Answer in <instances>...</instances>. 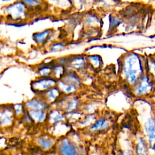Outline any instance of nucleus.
Returning <instances> with one entry per match:
<instances>
[{
	"instance_id": "a211bd4d",
	"label": "nucleus",
	"mask_w": 155,
	"mask_h": 155,
	"mask_svg": "<svg viewBox=\"0 0 155 155\" xmlns=\"http://www.w3.org/2000/svg\"><path fill=\"white\" fill-rule=\"evenodd\" d=\"M50 71V68H48L47 67H44V68H42L40 70V73L43 76H45V75H47L49 74Z\"/></svg>"
},
{
	"instance_id": "20e7f679",
	"label": "nucleus",
	"mask_w": 155,
	"mask_h": 155,
	"mask_svg": "<svg viewBox=\"0 0 155 155\" xmlns=\"http://www.w3.org/2000/svg\"><path fill=\"white\" fill-rule=\"evenodd\" d=\"M58 151L60 155H79L73 143L67 139H64L60 143Z\"/></svg>"
},
{
	"instance_id": "ddd939ff",
	"label": "nucleus",
	"mask_w": 155,
	"mask_h": 155,
	"mask_svg": "<svg viewBox=\"0 0 155 155\" xmlns=\"http://www.w3.org/2000/svg\"><path fill=\"white\" fill-rule=\"evenodd\" d=\"M50 30H47V31H45L44 32H42L41 33L35 34L34 35V38L38 42L41 43L46 39L47 36L50 35Z\"/></svg>"
},
{
	"instance_id": "39448f33",
	"label": "nucleus",
	"mask_w": 155,
	"mask_h": 155,
	"mask_svg": "<svg viewBox=\"0 0 155 155\" xmlns=\"http://www.w3.org/2000/svg\"><path fill=\"white\" fill-rule=\"evenodd\" d=\"M145 132L147 133L148 139L150 143V148L154 150V143L155 138V128H154V122L152 119H150L145 124Z\"/></svg>"
},
{
	"instance_id": "6e6552de",
	"label": "nucleus",
	"mask_w": 155,
	"mask_h": 155,
	"mask_svg": "<svg viewBox=\"0 0 155 155\" xmlns=\"http://www.w3.org/2000/svg\"><path fill=\"white\" fill-rule=\"evenodd\" d=\"M38 143L43 150H48L53 146V142L50 138L42 136L38 138Z\"/></svg>"
},
{
	"instance_id": "f8f14e48",
	"label": "nucleus",
	"mask_w": 155,
	"mask_h": 155,
	"mask_svg": "<svg viewBox=\"0 0 155 155\" xmlns=\"http://www.w3.org/2000/svg\"><path fill=\"white\" fill-rule=\"evenodd\" d=\"M107 125H108V124L105 120L100 119L91 127V129L94 131H99V130L105 129V128H107Z\"/></svg>"
},
{
	"instance_id": "7ed1b4c3",
	"label": "nucleus",
	"mask_w": 155,
	"mask_h": 155,
	"mask_svg": "<svg viewBox=\"0 0 155 155\" xmlns=\"http://www.w3.org/2000/svg\"><path fill=\"white\" fill-rule=\"evenodd\" d=\"M14 111L12 107L2 105L0 107V126L8 127L12 124Z\"/></svg>"
},
{
	"instance_id": "2eb2a0df",
	"label": "nucleus",
	"mask_w": 155,
	"mask_h": 155,
	"mask_svg": "<svg viewBox=\"0 0 155 155\" xmlns=\"http://www.w3.org/2000/svg\"><path fill=\"white\" fill-rule=\"evenodd\" d=\"M58 90L56 88H51L47 92L48 96L50 99L51 100H54L56 96L58 95Z\"/></svg>"
},
{
	"instance_id": "dca6fc26",
	"label": "nucleus",
	"mask_w": 155,
	"mask_h": 155,
	"mask_svg": "<svg viewBox=\"0 0 155 155\" xmlns=\"http://www.w3.org/2000/svg\"><path fill=\"white\" fill-rule=\"evenodd\" d=\"M62 84V86H60V88L66 93H70L71 91H73L74 89V87L73 86V85H68L64 83Z\"/></svg>"
},
{
	"instance_id": "423d86ee",
	"label": "nucleus",
	"mask_w": 155,
	"mask_h": 155,
	"mask_svg": "<svg viewBox=\"0 0 155 155\" xmlns=\"http://www.w3.org/2000/svg\"><path fill=\"white\" fill-rule=\"evenodd\" d=\"M54 84V81L51 79H44L35 82L33 84V87L37 90H45L52 86Z\"/></svg>"
},
{
	"instance_id": "4468645a",
	"label": "nucleus",
	"mask_w": 155,
	"mask_h": 155,
	"mask_svg": "<svg viewBox=\"0 0 155 155\" xmlns=\"http://www.w3.org/2000/svg\"><path fill=\"white\" fill-rule=\"evenodd\" d=\"M63 119L62 116L58 112L54 111L51 113V114L50 116V120L52 122H57L61 119Z\"/></svg>"
},
{
	"instance_id": "f257e3e1",
	"label": "nucleus",
	"mask_w": 155,
	"mask_h": 155,
	"mask_svg": "<svg viewBox=\"0 0 155 155\" xmlns=\"http://www.w3.org/2000/svg\"><path fill=\"white\" fill-rule=\"evenodd\" d=\"M124 70L127 80L130 82L136 81L140 72L142 71L139 58L134 54H130L127 59Z\"/></svg>"
},
{
	"instance_id": "0eeeda50",
	"label": "nucleus",
	"mask_w": 155,
	"mask_h": 155,
	"mask_svg": "<svg viewBox=\"0 0 155 155\" xmlns=\"http://www.w3.org/2000/svg\"><path fill=\"white\" fill-rule=\"evenodd\" d=\"M136 152L137 155H148L147 145L143 137L139 139L136 147Z\"/></svg>"
},
{
	"instance_id": "9b49d317",
	"label": "nucleus",
	"mask_w": 155,
	"mask_h": 155,
	"mask_svg": "<svg viewBox=\"0 0 155 155\" xmlns=\"http://www.w3.org/2000/svg\"><path fill=\"white\" fill-rule=\"evenodd\" d=\"M150 87V83L147 78H144L140 82L138 88L137 92L139 94H142L147 91L148 88Z\"/></svg>"
},
{
	"instance_id": "9d476101",
	"label": "nucleus",
	"mask_w": 155,
	"mask_h": 155,
	"mask_svg": "<svg viewBox=\"0 0 155 155\" xmlns=\"http://www.w3.org/2000/svg\"><path fill=\"white\" fill-rule=\"evenodd\" d=\"M26 105L28 108H31L32 110H41L44 108V104L41 103L36 99H32L27 102Z\"/></svg>"
},
{
	"instance_id": "f3484780",
	"label": "nucleus",
	"mask_w": 155,
	"mask_h": 155,
	"mask_svg": "<svg viewBox=\"0 0 155 155\" xmlns=\"http://www.w3.org/2000/svg\"><path fill=\"white\" fill-rule=\"evenodd\" d=\"M62 71H63V69H62V67H60V66H57L55 67L54 68V73L58 76H60L62 73Z\"/></svg>"
},
{
	"instance_id": "f03ea898",
	"label": "nucleus",
	"mask_w": 155,
	"mask_h": 155,
	"mask_svg": "<svg viewBox=\"0 0 155 155\" xmlns=\"http://www.w3.org/2000/svg\"><path fill=\"white\" fill-rule=\"evenodd\" d=\"M7 16L15 21L21 19L25 15V5L22 2H16L6 7Z\"/></svg>"
},
{
	"instance_id": "1a4fd4ad",
	"label": "nucleus",
	"mask_w": 155,
	"mask_h": 155,
	"mask_svg": "<svg viewBox=\"0 0 155 155\" xmlns=\"http://www.w3.org/2000/svg\"><path fill=\"white\" fill-rule=\"evenodd\" d=\"M28 115L36 122H42L45 118V114L41 112V110H30L28 112Z\"/></svg>"
}]
</instances>
